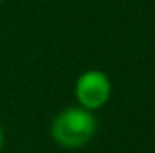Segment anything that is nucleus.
<instances>
[{"instance_id":"4","label":"nucleus","mask_w":155,"mask_h":153,"mask_svg":"<svg viewBox=\"0 0 155 153\" xmlns=\"http://www.w3.org/2000/svg\"><path fill=\"white\" fill-rule=\"evenodd\" d=\"M2 2H4V0H0V4H2Z\"/></svg>"},{"instance_id":"3","label":"nucleus","mask_w":155,"mask_h":153,"mask_svg":"<svg viewBox=\"0 0 155 153\" xmlns=\"http://www.w3.org/2000/svg\"><path fill=\"white\" fill-rule=\"evenodd\" d=\"M2 146H4V130L0 126V151H2Z\"/></svg>"},{"instance_id":"1","label":"nucleus","mask_w":155,"mask_h":153,"mask_svg":"<svg viewBox=\"0 0 155 153\" xmlns=\"http://www.w3.org/2000/svg\"><path fill=\"white\" fill-rule=\"evenodd\" d=\"M97 132V119L94 112L78 106H69L52 119L51 137L65 150L83 148Z\"/></svg>"},{"instance_id":"2","label":"nucleus","mask_w":155,"mask_h":153,"mask_svg":"<svg viewBox=\"0 0 155 153\" xmlns=\"http://www.w3.org/2000/svg\"><path fill=\"white\" fill-rule=\"evenodd\" d=\"M74 96L81 108L96 112L103 108L112 97V81L105 72L97 69L85 70L76 79Z\"/></svg>"}]
</instances>
